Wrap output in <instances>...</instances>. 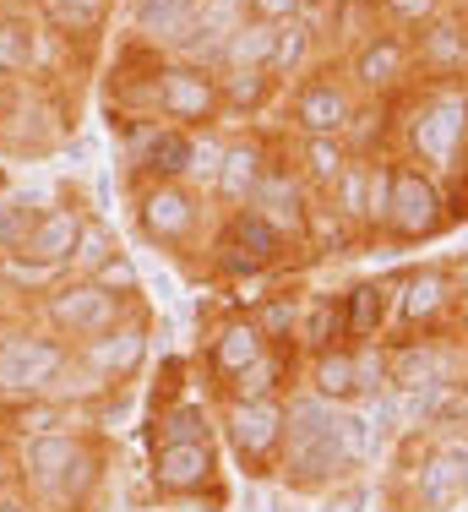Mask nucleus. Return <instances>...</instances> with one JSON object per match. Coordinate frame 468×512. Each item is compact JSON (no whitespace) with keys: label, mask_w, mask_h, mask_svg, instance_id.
Listing matches in <instances>:
<instances>
[{"label":"nucleus","mask_w":468,"mask_h":512,"mask_svg":"<svg viewBox=\"0 0 468 512\" xmlns=\"http://www.w3.org/2000/svg\"><path fill=\"white\" fill-rule=\"evenodd\" d=\"M39 213H44V207L33 197H17V191L0 197V256H17L22 251V240H28V229L39 224Z\"/></svg>","instance_id":"nucleus-40"},{"label":"nucleus","mask_w":468,"mask_h":512,"mask_svg":"<svg viewBox=\"0 0 468 512\" xmlns=\"http://www.w3.org/2000/svg\"><path fill=\"white\" fill-rule=\"evenodd\" d=\"M267 349L273 344H267L262 327L251 322V311H229L224 322H213V333H207V376L218 382V393H224L245 365L262 360Z\"/></svg>","instance_id":"nucleus-21"},{"label":"nucleus","mask_w":468,"mask_h":512,"mask_svg":"<svg viewBox=\"0 0 468 512\" xmlns=\"http://www.w3.org/2000/svg\"><path fill=\"white\" fill-rule=\"evenodd\" d=\"M322 496H327L322 512H365V507H371V485H365V480H338Z\"/></svg>","instance_id":"nucleus-47"},{"label":"nucleus","mask_w":468,"mask_h":512,"mask_svg":"<svg viewBox=\"0 0 468 512\" xmlns=\"http://www.w3.org/2000/svg\"><path fill=\"white\" fill-rule=\"evenodd\" d=\"M447 224H452L447 186L436 175H425L420 164H409L403 153H392V207H387V224H381V240L420 246V240H436Z\"/></svg>","instance_id":"nucleus-7"},{"label":"nucleus","mask_w":468,"mask_h":512,"mask_svg":"<svg viewBox=\"0 0 468 512\" xmlns=\"http://www.w3.org/2000/svg\"><path fill=\"white\" fill-rule=\"evenodd\" d=\"M316 17L305 11V17H294V22H283L278 28V39H273V60H267V77L278 82H300L305 71H311V60H316Z\"/></svg>","instance_id":"nucleus-30"},{"label":"nucleus","mask_w":468,"mask_h":512,"mask_svg":"<svg viewBox=\"0 0 468 512\" xmlns=\"http://www.w3.org/2000/svg\"><path fill=\"white\" fill-rule=\"evenodd\" d=\"M93 284H104L109 295L131 300V306H137V300H142V273H137V262H131L126 251H115V256H109V262H104V267H98V273H93Z\"/></svg>","instance_id":"nucleus-43"},{"label":"nucleus","mask_w":468,"mask_h":512,"mask_svg":"<svg viewBox=\"0 0 468 512\" xmlns=\"http://www.w3.org/2000/svg\"><path fill=\"white\" fill-rule=\"evenodd\" d=\"M371 458H376L371 431H365L354 404H327L305 387L283 398V453H278L283 491L322 496L338 480H354Z\"/></svg>","instance_id":"nucleus-1"},{"label":"nucleus","mask_w":468,"mask_h":512,"mask_svg":"<svg viewBox=\"0 0 468 512\" xmlns=\"http://www.w3.org/2000/svg\"><path fill=\"white\" fill-rule=\"evenodd\" d=\"M33 11L60 44H93L109 22V0H33Z\"/></svg>","instance_id":"nucleus-28"},{"label":"nucleus","mask_w":468,"mask_h":512,"mask_svg":"<svg viewBox=\"0 0 468 512\" xmlns=\"http://www.w3.org/2000/svg\"><path fill=\"white\" fill-rule=\"evenodd\" d=\"M294 382V344H273L256 365H245L240 376L224 387V404H245V398H289Z\"/></svg>","instance_id":"nucleus-27"},{"label":"nucleus","mask_w":468,"mask_h":512,"mask_svg":"<svg viewBox=\"0 0 468 512\" xmlns=\"http://www.w3.org/2000/svg\"><path fill=\"white\" fill-rule=\"evenodd\" d=\"M66 360H71V344L55 338L49 327H6L0 333V404L49 398Z\"/></svg>","instance_id":"nucleus-6"},{"label":"nucleus","mask_w":468,"mask_h":512,"mask_svg":"<svg viewBox=\"0 0 468 512\" xmlns=\"http://www.w3.org/2000/svg\"><path fill=\"white\" fill-rule=\"evenodd\" d=\"M414 44V71H425L430 82H463L468 71V17L458 6H441L425 28L409 33Z\"/></svg>","instance_id":"nucleus-19"},{"label":"nucleus","mask_w":468,"mask_h":512,"mask_svg":"<svg viewBox=\"0 0 468 512\" xmlns=\"http://www.w3.org/2000/svg\"><path fill=\"white\" fill-rule=\"evenodd\" d=\"M11 469H17V491L39 512H82L104 485V436H93L88 425L33 436L11 447Z\"/></svg>","instance_id":"nucleus-2"},{"label":"nucleus","mask_w":468,"mask_h":512,"mask_svg":"<svg viewBox=\"0 0 468 512\" xmlns=\"http://www.w3.org/2000/svg\"><path fill=\"white\" fill-rule=\"evenodd\" d=\"M224 480V458H218V442H164L147 447V485L164 502H224L218 491Z\"/></svg>","instance_id":"nucleus-10"},{"label":"nucleus","mask_w":468,"mask_h":512,"mask_svg":"<svg viewBox=\"0 0 468 512\" xmlns=\"http://www.w3.org/2000/svg\"><path fill=\"white\" fill-rule=\"evenodd\" d=\"M218 158H224V137H218V126H213V131H196L191 180H186V186H196V191L207 197V186H213V175H218Z\"/></svg>","instance_id":"nucleus-44"},{"label":"nucleus","mask_w":468,"mask_h":512,"mask_svg":"<svg viewBox=\"0 0 468 512\" xmlns=\"http://www.w3.org/2000/svg\"><path fill=\"white\" fill-rule=\"evenodd\" d=\"M354 240H360V229L343 224V218L332 213L327 202H311V218H305V251H316V256H338V251H349Z\"/></svg>","instance_id":"nucleus-39"},{"label":"nucleus","mask_w":468,"mask_h":512,"mask_svg":"<svg viewBox=\"0 0 468 512\" xmlns=\"http://www.w3.org/2000/svg\"><path fill=\"white\" fill-rule=\"evenodd\" d=\"M311 191H305V180L294 175L289 164H273L262 175V186H256V197L251 207L267 218V224L278 229L283 240H294V246H305V218H311Z\"/></svg>","instance_id":"nucleus-22"},{"label":"nucleus","mask_w":468,"mask_h":512,"mask_svg":"<svg viewBox=\"0 0 468 512\" xmlns=\"http://www.w3.org/2000/svg\"><path fill=\"white\" fill-rule=\"evenodd\" d=\"M458 316V273L441 262L409 267L403 278H392V322L409 333H436Z\"/></svg>","instance_id":"nucleus-14"},{"label":"nucleus","mask_w":468,"mask_h":512,"mask_svg":"<svg viewBox=\"0 0 468 512\" xmlns=\"http://www.w3.org/2000/svg\"><path fill=\"white\" fill-rule=\"evenodd\" d=\"M164 442H218V409L207 398H158L147 414V447Z\"/></svg>","instance_id":"nucleus-24"},{"label":"nucleus","mask_w":468,"mask_h":512,"mask_svg":"<svg viewBox=\"0 0 468 512\" xmlns=\"http://www.w3.org/2000/svg\"><path fill=\"white\" fill-rule=\"evenodd\" d=\"M349 148H343V137H294V175L305 180V191L311 197H327L332 180L343 175V164H349Z\"/></svg>","instance_id":"nucleus-29"},{"label":"nucleus","mask_w":468,"mask_h":512,"mask_svg":"<svg viewBox=\"0 0 468 512\" xmlns=\"http://www.w3.org/2000/svg\"><path fill=\"white\" fill-rule=\"evenodd\" d=\"M354 88L343 71H316V77H300L289 88V126L294 137H343V126H349L354 115Z\"/></svg>","instance_id":"nucleus-15"},{"label":"nucleus","mask_w":468,"mask_h":512,"mask_svg":"<svg viewBox=\"0 0 468 512\" xmlns=\"http://www.w3.org/2000/svg\"><path fill=\"white\" fill-rule=\"evenodd\" d=\"M387 371H392V387H398V393L447 387V382H463L468 349L441 344L436 333H420V338H403V344H387Z\"/></svg>","instance_id":"nucleus-16"},{"label":"nucleus","mask_w":468,"mask_h":512,"mask_svg":"<svg viewBox=\"0 0 468 512\" xmlns=\"http://www.w3.org/2000/svg\"><path fill=\"white\" fill-rule=\"evenodd\" d=\"M120 251V240H115V229L104 224V218H82V235H77V251H71V262H66V273H77V278H93L98 267L109 262V256Z\"/></svg>","instance_id":"nucleus-38"},{"label":"nucleus","mask_w":468,"mask_h":512,"mask_svg":"<svg viewBox=\"0 0 468 512\" xmlns=\"http://www.w3.org/2000/svg\"><path fill=\"white\" fill-rule=\"evenodd\" d=\"M207 202L186 180H131V218L137 235L158 251H186L207 224Z\"/></svg>","instance_id":"nucleus-4"},{"label":"nucleus","mask_w":468,"mask_h":512,"mask_svg":"<svg viewBox=\"0 0 468 512\" xmlns=\"http://www.w3.org/2000/svg\"><path fill=\"white\" fill-rule=\"evenodd\" d=\"M452 327H458V338H463V349H468V300H458V316H452Z\"/></svg>","instance_id":"nucleus-50"},{"label":"nucleus","mask_w":468,"mask_h":512,"mask_svg":"<svg viewBox=\"0 0 468 512\" xmlns=\"http://www.w3.org/2000/svg\"><path fill=\"white\" fill-rule=\"evenodd\" d=\"M343 77H349L354 99H381V104H392L403 88H414V44H409V33L376 28L371 39H360V44L349 50Z\"/></svg>","instance_id":"nucleus-12"},{"label":"nucleus","mask_w":468,"mask_h":512,"mask_svg":"<svg viewBox=\"0 0 468 512\" xmlns=\"http://www.w3.org/2000/svg\"><path fill=\"white\" fill-rule=\"evenodd\" d=\"M273 93H278V82L267 71H218V99H224V115H234V120L267 115Z\"/></svg>","instance_id":"nucleus-34"},{"label":"nucleus","mask_w":468,"mask_h":512,"mask_svg":"<svg viewBox=\"0 0 468 512\" xmlns=\"http://www.w3.org/2000/svg\"><path fill=\"white\" fill-rule=\"evenodd\" d=\"M273 39L278 28H267V22H251L245 17L240 28L224 39V55H218V71H267V60H273Z\"/></svg>","instance_id":"nucleus-35"},{"label":"nucleus","mask_w":468,"mask_h":512,"mask_svg":"<svg viewBox=\"0 0 468 512\" xmlns=\"http://www.w3.org/2000/svg\"><path fill=\"white\" fill-rule=\"evenodd\" d=\"M6 431L11 442H33V436H60V431H77L82 409L60 404V398H28V404H6Z\"/></svg>","instance_id":"nucleus-31"},{"label":"nucleus","mask_w":468,"mask_h":512,"mask_svg":"<svg viewBox=\"0 0 468 512\" xmlns=\"http://www.w3.org/2000/svg\"><path fill=\"white\" fill-rule=\"evenodd\" d=\"M256 512H283L278 491H256Z\"/></svg>","instance_id":"nucleus-49"},{"label":"nucleus","mask_w":468,"mask_h":512,"mask_svg":"<svg viewBox=\"0 0 468 512\" xmlns=\"http://www.w3.org/2000/svg\"><path fill=\"white\" fill-rule=\"evenodd\" d=\"M305 393L327 398V404H354V344H332V349H316L305 360Z\"/></svg>","instance_id":"nucleus-32"},{"label":"nucleus","mask_w":468,"mask_h":512,"mask_svg":"<svg viewBox=\"0 0 468 512\" xmlns=\"http://www.w3.org/2000/svg\"><path fill=\"white\" fill-rule=\"evenodd\" d=\"M82 218H88V207L82 202H55L39 213V224L28 229V240H22V262L33 267H49V273H66L71 251H77V235H82Z\"/></svg>","instance_id":"nucleus-23"},{"label":"nucleus","mask_w":468,"mask_h":512,"mask_svg":"<svg viewBox=\"0 0 468 512\" xmlns=\"http://www.w3.org/2000/svg\"><path fill=\"white\" fill-rule=\"evenodd\" d=\"M332 344H349V333H343V295H305L294 349L316 355V349H332Z\"/></svg>","instance_id":"nucleus-33"},{"label":"nucleus","mask_w":468,"mask_h":512,"mask_svg":"<svg viewBox=\"0 0 468 512\" xmlns=\"http://www.w3.org/2000/svg\"><path fill=\"white\" fill-rule=\"evenodd\" d=\"M0 289H6V256H0Z\"/></svg>","instance_id":"nucleus-51"},{"label":"nucleus","mask_w":468,"mask_h":512,"mask_svg":"<svg viewBox=\"0 0 468 512\" xmlns=\"http://www.w3.org/2000/svg\"><path fill=\"white\" fill-rule=\"evenodd\" d=\"M0 512H39V507H33L22 491H0Z\"/></svg>","instance_id":"nucleus-48"},{"label":"nucleus","mask_w":468,"mask_h":512,"mask_svg":"<svg viewBox=\"0 0 468 512\" xmlns=\"http://www.w3.org/2000/svg\"><path fill=\"white\" fill-rule=\"evenodd\" d=\"M289 246L294 240H283L256 207H234V213H224V224H218V235H213V273L234 278V284L262 278L289 256Z\"/></svg>","instance_id":"nucleus-11"},{"label":"nucleus","mask_w":468,"mask_h":512,"mask_svg":"<svg viewBox=\"0 0 468 512\" xmlns=\"http://www.w3.org/2000/svg\"><path fill=\"white\" fill-rule=\"evenodd\" d=\"M441 6H447V0H381V11H387L398 28H425Z\"/></svg>","instance_id":"nucleus-46"},{"label":"nucleus","mask_w":468,"mask_h":512,"mask_svg":"<svg viewBox=\"0 0 468 512\" xmlns=\"http://www.w3.org/2000/svg\"><path fill=\"white\" fill-rule=\"evenodd\" d=\"M300 300H305V295L278 289V295H262V300L251 306V322L262 327L267 344H294V333H300Z\"/></svg>","instance_id":"nucleus-37"},{"label":"nucleus","mask_w":468,"mask_h":512,"mask_svg":"<svg viewBox=\"0 0 468 512\" xmlns=\"http://www.w3.org/2000/svg\"><path fill=\"white\" fill-rule=\"evenodd\" d=\"M403 158L420 164L425 175H436L447 186L452 175H463L468 158V88L463 82H425L409 104H403Z\"/></svg>","instance_id":"nucleus-3"},{"label":"nucleus","mask_w":468,"mask_h":512,"mask_svg":"<svg viewBox=\"0 0 468 512\" xmlns=\"http://www.w3.org/2000/svg\"><path fill=\"white\" fill-rule=\"evenodd\" d=\"M273 164H278V158H273V148H267V137H256V131H245V137H224V158H218V175H213V186H207V202H218L224 213L251 207L256 186H262V175Z\"/></svg>","instance_id":"nucleus-18"},{"label":"nucleus","mask_w":468,"mask_h":512,"mask_svg":"<svg viewBox=\"0 0 468 512\" xmlns=\"http://www.w3.org/2000/svg\"><path fill=\"white\" fill-rule=\"evenodd\" d=\"M365 191H371V158H349L343 164V175L332 180V191H327V207L343 218V224H354L365 235Z\"/></svg>","instance_id":"nucleus-36"},{"label":"nucleus","mask_w":468,"mask_h":512,"mask_svg":"<svg viewBox=\"0 0 468 512\" xmlns=\"http://www.w3.org/2000/svg\"><path fill=\"white\" fill-rule=\"evenodd\" d=\"M77 360L88 365L98 382L109 387V393H120V387H131L137 376L147 371V360H153V322H147V311H126L109 333L88 338V344H77Z\"/></svg>","instance_id":"nucleus-13"},{"label":"nucleus","mask_w":468,"mask_h":512,"mask_svg":"<svg viewBox=\"0 0 468 512\" xmlns=\"http://www.w3.org/2000/svg\"><path fill=\"white\" fill-rule=\"evenodd\" d=\"M153 115L180 131H213L224 126V99H218V71L196 60L164 55L153 77Z\"/></svg>","instance_id":"nucleus-8"},{"label":"nucleus","mask_w":468,"mask_h":512,"mask_svg":"<svg viewBox=\"0 0 468 512\" xmlns=\"http://www.w3.org/2000/svg\"><path fill=\"white\" fill-rule=\"evenodd\" d=\"M311 0H245V17L251 22H267V28H283V22L305 17Z\"/></svg>","instance_id":"nucleus-45"},{"label":"nucleus","mask_w":468,"mask_h":512,"mask_svg":"<svg viewBox=\"0 0 468 512\" xmlns=\"http://www.w3.org/2000/svg\"><path fill=\"white\" fill-rule=\"evenodd\" d=\"M126 311H137V306L120 300V295H109L104 284H93V278H77V273H60L39 295V327H49L55 338H66L71 349L88 344V338H98V333H109Z\"/></svg>","instance_id":"nucleus-5"},{"label":"nucleus","mask_w":468,"mask_h":512,"mask_svg":"<svg viewBox=\"0 0 468 512\" xmlns=\"http://www.w3.org/2000/svg\"><path fill=\"white\" fill-rule=\"evenodd\" d=\"M39 66V22L22 6H0V88H17Z\"/></svg>","instance_id":"nucleus-26"},{"label":"nucleus","mask_w":468,"mask_h":512,"mask_svg":"<svg viewBox=\"0 0 468 512\" xmlns=\"http://www.w3.org/2000/svg\"><path fill=\"white\" fill-rule=\"evenodd\" d=\"M458 502H468L463 485V436H447V442H430L420 463L409 474V507L414 512H452Z\"/></svg>","instance_id":"nucleus-17"},{"label":"nucleus","mask_w":468,"mask_h":512,"mask_svg":"<svg viewBox=\"0 0 468 512\" xmlns=\"http://www.w3.org/2000/svg\"><path fill=\"white\" fill-rule=\"evenodd\" d=\"M392 371H387V344H354V404L387 393Z\"/></svg>","instance_id":"nucleus-41"},{"label":"nucleus","mask_w":468,"mask_h":512,"mask_svg":"<svg viewBox=\"0 0 468 512\" xmlns=\"http://www.w3.org/2000/svg\"><path fill=\"white\" fill-rule=\"evenodd\" d=\"M202 0H131V44L147 55H180Z\"/></svg>","instance_id":"nucleus-20"},{"label":"nucleus","mask_w":468,"mask_h":512,"mask_svg":"<svg viewBox=\"0 0 468 512\" xmlns=\"http://www.w3.org/2000/svg\"><path fill=\"white\" fill-rule=\"evenodd\" d=\"M387 207H392V153L371 158V191H365V235H381L387 224Z\"/></svg>","instance_id":"nucleus-42"},{"label":"nucleus","mask_w":468,"mask_h":512,"mask_svg":"<svg viewBox=\"0 0 468 512\" xmlns=\"http://www.w3.org/2000/svg\"><path fill=\"white\" fill-rule=\"evenodd\" d=\"M452 6H458V11H463V6H468V0H452Z\"/></svg>","instance_id":"nucleus-52"},{"label":"nucleus","mask_w":468,"mask_h":512,"mask_svg":"<svg viewBox=\"0 0 468 512\" xmlns=\"http://www.w3.org/2000/svg\"><path fill=\"white\" fill-rule=\"evenodd\" d=\"M463 393H468V371H463Z\"/></svg>","instance_id":"nucleus-53"},{"label":"nucleus","mask_w":468,"mask_h":512,"mask_svg":"<svg viewBox=\"0 0 468 512\" xmlns=\"http://www.w3.org/2000/svg\"><path fill=\"white\" fill-rule=\"evenodd\" d=\"M392 327V278H365V284L343 289V333L349 344H381Z\"/></svg>","instance_id":"nucleus-25"},{"label":"nucleus","mask_w":468,"mask_h":512,"mask_svg":"<svg viewBox=\"0 0 468 512\" xmlns=\"http://www.w3.org/2000/svg\"><path fill=\"white\" fill-rule=\"evenodd\" d=\"M218 436L229 442V458L240 463L245 480L278 474L283 453V398H245V404L218 409Z\"/></svg>","instance_id":"nucleus-9"}]
</instances>
